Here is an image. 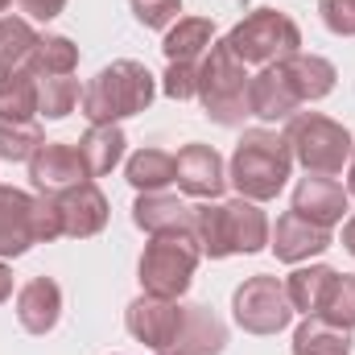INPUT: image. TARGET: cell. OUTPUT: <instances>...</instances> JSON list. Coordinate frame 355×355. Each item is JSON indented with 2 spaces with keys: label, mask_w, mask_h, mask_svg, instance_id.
I'll use <instances>...</instances> for the list:
<instances>
[{
  "label": "cell",
  "mask_w": 355,
  "mask_h": 355,
  "mask_svg": "<svg viewBox=\"0 0 355 355\" xmlns=\"http://www.w3.org/2000/svg\"><path fill=\"white\" fill-rule=\"evenodd\" d=\"M202 261V248L194 240V232H166V236H153L141 252V289L145 293H157V297H182L194 281V268Z\"/></svg>",
  "instance_id": "obj_6"
},
{
  "label": "cell",
  "mask_w": 355,
  "mask_h": 355,
  "mask_svg": "<svg viewBox=\"0 0 355 355\" xmlns=\"http://www.w3.org/2000/svg\"><path fill=\"white\" fill-rule=\"evenodd\" d=\"M281 137H285L293 162L306 166V174H327V178L339 174L352 162V149H355L352 132L339 120L322 116V112H297V116H289Z\"/></svg>",
  "instance_id": "obj_5"
},
{
  "label": "cell",
  "mask_w": 355,
  "mask_h": 355,
  "mask_svg": "<svg viewBox=\"0 0 355 355\" xmlns=\"http://www.w3.org/2000/svg\"><path fill=\"white\" fill-rule=\"evenodd\" d=\"M79 99H83V91H79V83L71 75H46V79H37V116H46V120L71 116Z\"/></svg>",
  "instance_id": "obj_29"
},
{
  "label": "cell",
  "mask_w": 355,
  "mask_h": 355,
  "mask_svg": "<svg viewBox=\"0 0 355 355\" xmlns=\"http://www.w3.org/2000/svg\"><path fill=\"white\" fill-rule=\"evenodd\" d=\"M8 297H12V268L0 261V306H4Z\"/></svg>",
  "instance_id": "obj_37"
},
{
  "label": "cell",
  "mask_w": 355,
  "mask_h": 355,
  "mask_svg": "<svg viewBox=\"0 0 355 355\" xmlns=\"http://www.w3.org/2000/svg\"><path fill=\"white\" fill-rule=\"evenodd\" d=\"M182 12V0H132V17L145 29H170Z\"/></svg>",
  "instance_id": "obj_34"
},
{
  "label": "cell",
  "mask_w": 355,
  "mask_h": 355,
  "mask_svg": "<svg viewBox=\"0 0 355 355\" xmlns=\"http://www.w3.org/2000/svg\"><path fill=\"white\" fill-rule=\"evenodd\" d=\"M46 145L37 120H8L0 116V157L4 162H29L37 149Z\"/></svg>",
  "instance_id": "obj_30"
},
{
  "label": "cell",
  "mask_w": 355,
  "mask_h": 355,
  "mask_svg": "<svg viewBox=\"0 0 355 355\" xmlns=\"http://www.w3.org/2000/svg\"><path fill=\"white\" fill-rule=\"evenodd\" d=\"M42 33L25 17H0V71H25Z\"/></svg>",
  "instance_id": "obj_25"
},
{
  "label": "cell",
  "mask_w": 355,
  "mask_h": 355,
  "mask_svg": "<svg viewBox=\"0 0 355 355\" xmlns=\"http://www.w3.org/2000/svg\"><path fill=\"white\" fill-rule=\"evenodd\" d=\"M352 331L327 322L322 314H310L293 331V355H352Z\"/></svg>",
  "instance_id": "obj_24"
},
{
  "label": "cell",
  "mask_w": 355,
  "mask_h": 355,
  "mask_svg": "<svg viewBox=\"0 0 355 355\" xmlns=\"http://www.w3.org/2000/svg\"><path fill=\"white\" fill-rule=\"evenodd\" d=\"M33 244V198L17 186H0V257H25Z\"/></svg>",
  "instance_id": "obj_18"
},
{
  "label": "cell",
  "mask_w": 355,
  "mask_h": 355,
  "mask_svg": "<svg viewBox=\"0 0 355 355\" xmlns=\"http://www.w3.org/2000/svg\"><path fill=\"white\" fill-rule=\"evenodd\" d=\"M178 322H182L178 297H157V293H141V297L128 306V314H124L128 335H132L137 343L153 347V352H162V347L174 339Z\"/></svg>",
  "instance_id": "obj_10"
},
{
  "label": "cell",
  "mask_w": 355,
  "mask_h": 355,
  "mask_svg": "<svg viewBox=\"0 0 355 355\" xmlns=\"http://www.w3.org/2000/svg\"><path fill=\"white\" fill-rule=\"evenodd\" d=\"M268 248L277 252V261L285 265H302L310 257H322L331 248V227H318L310 219H302L297 211H285L277 219V227L268 232Z\"/></svg>",
  "instance_id": "obj_13"
},
{
  "label": "cell",
  "mask_w": 355,
  "mask_h": 355,
  "mask_svg": "<svg viewBox=\"0 0 355 355\" xmlns=\"http://www.w3.org/2000/svg\"><path fill=\"white\" fill-rule=\"evenodd\" d=\"M232 314H236V322H240L248 335H277V331H285L289 318H293L285 281H277V277H268V272L248 277V281L236 289V297H232Z\"/></svg>",
  "instance_id": "obj_8"
},
{
  "label": "cell",
  "mask_w": 355,
  "mask_h": 355,
  "mask_svg": "<svg viewBox=\"0 0 355 355\" xmlns=\"http://www.w3.org/2000/svg\"><path fill=\"white\" fill-rule=\"evenodd\" d=\"M215 42V25L207 17H178L166 33V62H202Z\"/></svg>",
  "instance_id": "obj_23"
},
{
  "label": "cell",
  "mask_w": 355,
  "mask_h": 355,
  "mask_svg": "<svg viewBox=\"0 0 355 355\" xmlns=\"http://www.w3.org/2000/svg\"><path fill=\"white\" fill-rule=\"evenodd\" d=\"M343 248H347V252L355 257V215L347 219V227H343Z\"/></svg>",
  "instance_id": "obj_38"
},
{
  "label": "cell",
  "mask_w": 355,
  "mask_h": 355,
  "mask_svg": "<svg viewBox=\"0 0 355 355\" xmlns=\"http://www.w3.org/2000/svg\"><path fill=\"white\" fill-rule=\"evenodd\" d=\"M174 182L194 194V198H207L215 202L227 186V170H223V157L211 149V145H186L174 157Z\"/></svg>",
  "instance_id": "obj_14"
},
{
  "label": "cell",
  "mask_w": 355,
  "mask_h": 355,
  "mask_svg": "<svg viewBox=\"0 0 355 355\" xmlns=\"http://www.w3.org/2000/svg\"><path fill=\"white\" fill-rule=\"evenodd\" d=\"M62 318V289L54 277H33L21 285L17 293V322L29 331V335H46L54 331Z\"/></svg>",
  "instance_id": "obj_17"
},
{
  "label": "cell",
  "mask_w": 355,
  "mask_h": 355,
  "mask_svg": "<svg viewBox=\"0 0 355 355\" xmlns=\"http://www.w3.org/2000/svg\"><path fill=\"white\" fill-rule=\"evenodd\" d=\"M132 223L149 236H166V232H194V207H186L178 194L166 190H145L132 202Z\"/></svg>",
  "instance_id": "obj_16"
},
{
  "label": "cell",
  "mask_w": 355,
  "mask_h": 355,
  "mask_svg": "<svg viewBox=\"0 0 355 355\" xmlns=\"http://www.w3.org/2000/svg\"><path fill=\"white\" fill-rule=\"evenodd\" d=\"M322 25L339 37H355V0H318Z\"/></svg>",
  "instance_id": "obj_35"
},
{
  "label": "cell",
  "mask_w": 355,
  "mask_h": 355,
  "mask_svg": "<svg viewBox=\"0 0 355 355\" xmlns=\"http://www.w3.org/2000/svg\"><path fill=\"white\" fill-rule=\"evenodd\" d=\"M227 347V327L219 322V314L202 302L182 306V322H178L174 339L157 355H219Z\"/></svg>",
  "instance_id": "obj_9"
},
{
  "label": "cell",
  "mask_w": 355,
  "mask_h": 355,
  "mask_svg": "<svg viewBox=\"0 0 355 355\" xmlns=\"http://www.w3.org/2000/svg\"><path fill=\"white\" fill-rule=\"evenodd\" d=\"M124 132H120V124H91L87 137L79 141V157H83V170L87 178H103L112 174L116 166H120V157H124Z\"/></svg>",
  "instance_id": "obj_21"
},
{
  "label": "cell",
  "mask_w": 355,
  "mask_h": 355,
  "mask_svg": "<svg viewBox=\"0 0 355 355\" xmlns=\"http://www.w3.org/2000/svg\"><path fill=\"white\" fill-rule=\"evenodd\" d=\"M17 8H21L29 21H54V17L67 8V0H17Z\"/></svg>",
  "instance_id": "obj_36"
},
{
  "label": "cell",
  "mask_w": 355,
  "mask_h": 355,
  "mask_svg": "<svg viewBox=\"0 0 355 355\" xmlns=\"http://www.w3.org/2000/svg\"><path fill=\"white\" fill-rule=\"evenodd\" d=\"M29 182H33L42 194H67L71 186L87 182V170H83L79 149L67 145V141H46V145L29 157Z\"/></svg>",
  "instance_id": "obj_11"
},
{
  "label": "cell",
  "mask_w": 355,
  "mask_h": 355,
  "mask_svg": "<svg viewBox=\"0 0 355 355\" xmlns=\"http://www.w3.org/2000/svg\"><path fill=\"white\" fill-rule=\"evenodd\" d=\"M128 182L145 194V190H166L170 182H174V153H166V149H141V153H132L128 157Z\"/></svg>",
  "instance_id": "obj_27"
},
{
  "label": "cell",
  "mask_w": 355,
  "mask_h": 355,
  "mask_svg": "<svg viewBox=\"0 0 355 355\" xmlns=\"http://www.w3.org/2000/svg\"><path fill=\"white\" fill-rule=\"evenodd\" d=\"M58 211H62V236H71V240L99 236L107 227V215H112L103 190L91 178L79 182V186H71L67 194H58Z\"/></svg>",
  "instance_id": "obj_15"
},
{
  "label": "cell",
  "mask_w": 355,
  "mask_h": 355,
  "mask_svg": "<svg viewBox=\"0 0 355 355\" xmlns=\"http://www.w3.org/2000/svg\"><path fill=\"white\" fill-rule=\"evenodd\" d=\"M162 91L170 99H194L198 95V62H170L166 75H162Z\"/></svg>",
  "instance_id": "obj_33"
},
{
  "label": "cell",
  "mask_w": 355,
  "mask_h": 355,
  "mask_svg": "<svg viewBox=\"0 0 355 355\" xmlns=\"http://www.w3.org/2000/svg\"><path fill=\"white\" fill-rule=\"evenodd\" d=\"M248 107H252V116H261L268 124L297 116L302 99H297V91H293V83H289V75H285L281 62L265 67V71L252 79V87H248Z\"/></svg>",
  "instance_id": "obj_19"
},
{
  "label": "cell",
  "mask_w": 355,
  "mask_h": 355,
  "mask_svg": "<svg viewBox=\"0 0 355 355\" xmlns=\"http://www.w3.org/2000/svg\"><path fill=\"white\" fill-rule=\"evenodd\" d=\"M293 170V153L285 145V137H277L272 128H248L240 141H236V153H232V166H227V182L236 186L240 198H252V202H268L285 190Z\"/></svg>",
  "instance_id": "obj_2"
},
{
  "label": "cell",
  "mask_w": 355,
  "mask_h": 355,
  "mask_svg": "<svg viewBox=\"0 0 355 355\" xmlns=\"http://www.w3.org/2000/svg\"><path fill=\"white\" fill-rule=\"evenodd\" d=\"M248 87H252V75L232 54V46L227 42H211V50L198 62V103H202L207 120H215L223 128L244 124V116H252Z\"/></svg>",
  "instance_id": "obj_4"
},
{
  "label": "cell",
  "mask_w": 355,
  "mask_h": 355,
  "mask_svg": "<svg viewBox=\"0 0 355 355\" xmlns=\"http://www.w3.org/2000/svg\"><path fill=\"white\" fill-rule=\"evenodd\" d=\"M223 42L232 46V54L244 67H272V62H285L289 54H297L302 29L281 8H252Z\"/></svg>",
  "instance_id": "obj_7"
},
{
  "label": "cell",
  "mask_w": 355,
  "mask_h": 355,
  "mask_svg": "<svg viewBox=\"0 0 355 355\" xmlns=\"http://www.w3.org/2000/svg\"><path fill=\"white\" fill-rule=\"evenodd\" d=\"M347 194L355 198V149H352V162H347Z\"/></svg>",
  "instance_id": "obj_39"
},
{
  "label": "cell",
  "mask_w": 355,
  "mask_h": 355,
  "mask_svg": "<svg viewBox=\"0 0 355 355\" xmlns=\"http://www.w3.org/2000/svg\"><path fill=\"white\" fill-rule=\"evenodd\" d=\"M293 211L318 227H335L347 211H352V194L347 186H339L327 174H306L293 190Z\"/></svg>",
  "instance_id": "obj_12"
},
{
  "label": "cell",
  "mask_w": 355,
  "mask_h": 355,
  "mask_svg": "<svg viewBox=\"0 0 355 355\" xmlns=\"http://www.w3.org/2000/svg\"><path fill=\"white\" fill-rule=\"evenodd\" d=\"M318 314H322L327 322H335V327L355 331V277L352 272L335 277V285H331V293H327V302H322Z\"/></svg>",
  "instance_id": "obj_31"
},
{
  "label": "cell",
  "mask_w": 355,
  "mask_h": 355,
  "mask_svg": "<svg viewBox=\"0 0 355 355\" xmlns=\"http://www.w3.org/2000/svg\"><path fill=\"white\" fill-rule=\"evenodd\" d=\"M194 240L202 257L227 261V257H252L268 248V219L252 198L232 202H198L194 207Z\"/></svg>",
  "instance_id": "obj_1"
},
{
  "label": "cell",
  "mask_w": 355,
  "mask_h": 355,
  "mask_svg": "<svg viewBox=\"0 0 355 355\" xmlns=\"http://www.w3.org/2000/svg\"><path fill=\"white\" fill-rule=\"evenodd\" d=\"M335 268L331 265H306V268H293L289 277H285V293H289V306L297 310V314H318L322 310V302H327V293H331V285H335Z\"/></svg>",
  "instance_id": "obj_22"
},
{
  "label": "cell",
  "mask_w": 355,
  "mask_h": 355,
  "mask_svg": "<svg viewBox=\"0 0 355 355\" xmlns=\"http://www.w3.org/2000/svg\"><path fill=\"white\" fill-rule=\"evenodd\" d=\"M285 75H289V83H293V91H297V99L302 103H314V99H327L331 91H335V67L322 58V54H289L285 62Z\"/></svg>",
  "instance_id": "obj_20"
},
{
  "label": "cell",
  "mask_w": 355,
  "mask_h": 355,
  "mask_svg": "<svg viewBox=\"0 0 355 355\" xmlns=\"http://www.w3.org/2000/svg\"><path fill=\"white\" fill-rule=\"evenodd\" d=\"M0 116L8 120H33L37 116V75L25 71H0Z\"/></svg>",
  "instance_id": "obj_26"
},
{
  "label": "cell",
  "mask_w": 355,
  "mask_h": 355,
  "mask_svg": "<svg viewBox=\"0 0 355 355\" xmlns=\"http://www.w3.org/2000/svg\"><path fill=\"white\" fill-rule=\"evenodd\" d=\"M157 95V79L149 75L145 62L120 58L112 67H103L87 87H83V116L91 124H116L128 116H141Z\"/></svg>",
  "instance_id": "obj_3"
},
{
  "label": "cell",
  "mask_w": 355,
  "mask_h": 355,
  "mask_svg": "<svg viewBox=\"0 0 355 355\" xmlns=\"http://www.w3.org/2000/svg\"><path fill=\"white\" fill-rule=\"evenodd\" d=\"M75 67H79V46L71 37H62V33H46L37 42V50H33V62H29V71L37 79H46V75H75Z\"/></svg>",
  "instance_id": "obj_28"
},
{
  "label": "cell",
  "mask_w": 355,
  "mask_h": 355,
  "mask_svg": "<svg viewBox=\"0 0 355 355\" xmlns=\"http://www.w3.org/2000/svg\"><path fill=\"white\" fill-rule=\"evenodd\" d=\"M33 236H37V244H50V240L62 236L58 194H42V198H33Z\"/></svg>",
  "instance_id": "obj_32"
},
{
  "label": "cell",
  "mask_w": 355,
  "mask_h": 355,
  "mask_svg": "<svg viewBox=\"0 0 355 355\" xmlns=\"http://www.w3.org/2000/svg\"><path fill=\"white\" fill-rule=\"evenodd\" d=\"M8 4H12V0H0V12H4V8H8Z\"/></svg>",
  "instance_id": "obj_40"
}]
</instances>
